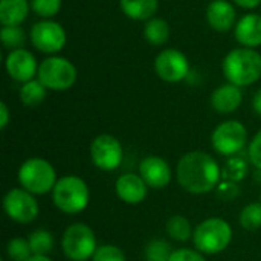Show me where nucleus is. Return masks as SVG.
I'll list each match as a JSON object with an SVG mask.
<instances>
[{
    "mask_svg": "<svg viewBox=\"0 0 261 261\" xmlns=\"http://www.w3.org/2000/svg\"><path fill=\"white\" fill-rule=\"evenodd\" d=\"M167 234L177 240V242H187L191 237V225L190 222L182 216H173L167 222Z\"/></svg>",
    "mask_w": 261,
    "mask_h": 261,
    "instance_id": "nucleus-25",
    "label": "nucleus"
},
{
    "mask_svg": "<svg viewBox=\"0 0 261 261\" xmlns=\"http://www.w3.org/2000/svg\"><path fill=\"white\" fill-rule=\"evenodd\" d=\"M171 34V28L165 18L153 17L144 24V38L153 46H164Z\"/></svg>",
    "mask_w": 261,
    "mask_h": 261,
    "instance_id": "nucleus-21",
    "label": "nucleus"
},
{
    "mask_svg": "<svg viewBox=\"0 0 261 261\" xmlns=\"http://www.w3.org/2000/svg\"><path fill=\"white\" fill-rule=\"evenodd\" d=\"M31 9L41 18H52L61 9L63 0H29Z\"/></svg>",
    "mask_w": 261,
    "mask_h": 261,
    "instance_id": "nucleus-28",
    "label": "nucleus"
},
{
    "mask_svg": "<svg viewBox=\"0 0 261 261\" xmlns=\"http://www.w3.org/2000/svg\"><path fill=\"white\" fill-rule=\"evenodd\" d=\"M3 210L6 216L17 223H31L38 216V203L34 194L24 188H12L3 197Z\"/></svg>",
    "mask_w": 261,
    "mask_h": 261,
    "instance_id": "nucleus-11",
    "label": "nucleus"
},
{
    "mask_svg": "<svg viewBox=\"0 0 261 261\" xmlns=\"http://www.w3.org/2000/svg\"><path fill=\"white\" fill-rule=\"evenodd\" d=\"M232 2L243 9H255L261 5V0H232Z\"/></svg>",
    "mask_w": 261,
    "mask_h": 261,
    "instance_id": "nucleus-35",
    "label": "nucleus"
},
{
    "mask_svg": "<svg viewBox=\"0 0 261 261\" xmlns=\"http://www.w3.org/2000/svg\"><path fill=\"white\" fill-rule=\"evenodd\" d=\"M29 38L37 50L49 55L58 54L67 43L64 28L50 18H43L34 23L29 31Z\"/></svg>",
    "mask_w": 261,
    "mask_h": 261,
    "instance_id": "nucleus-8",
    "label": "nucleus"
},
{
    "mask_svg": "<svg viewBox=\"0 0 261 261\" xmlns=\"http://www.w3.org/2000/svg\"><path fill=\"white\" fill-rule=\"evenodd\" d=\"M246 174V165L240 159H232L228 162L223 171V177L231 179V180H240Z\"/></svg>",
    "mask_w": 261,
    "mask_h": 261,
    "instance_id": "nucleus-31",
    "label": "nucleus"
},
{
    "mask_svg": "<svg viewBox=\"0 0 261 261\" xmlns=\"http://www.w3.org/2000/svg\"><path fill=\"white\" fill-rule=\"evenodd\" d=\"M232 240V229L223 219L203 220L193 234L196 248L203 254H219L228 248Z\"/></svg>",
    "mask_w": 261,
    "mask_h": 261,
    "instance_id": "nucleus-6",
    "label": "nucleus"
},
{
    "mask_svg": "<svg viewBox=\"0 0 261 261\" xmlns=\"http://www.w3.org/2000/svg\"><path fill=\"white\" fill-rule=\"evenodd\" d=\"M119 8L128 18L147 21L154 17L159 8V0H119Z\"/></svg>",
    "mask_w": 261,
    "mask_h": 261,
    "instance_id": "nucleus-20",
    "label": "nucleus"
},
{
    "mask_svg": "<svg viewBox=\"0 0 261 261\" xmlns=\"http://www.w3.org/2000/svg\"><path fill=\"white\" fill-rule=\"evenodd\" d=\"M234 35L242 47H258L261 46V15L255 12L245 14L234 28Z\"/></svg>",
    "mask_w": 261,
    "mask_h": 261,
    "instance_id": "nucleus-16",
    "label": "nucleus"
},
{
    "mask_svg": "<svg viewBox=\"0 0 261 261\" xmlns=\"http://www.w3.org/2000/svg\"><path fill=\"white\" fill-rule=\"evenodd\" d=\"M28 242H29L32 255H47L54 248V237L50 232H47L44 229L34 231L29 236Z\"/></svg>",
    "mask_w": 261,
    "mask_h": 261,
    "instance_id": "nucleus-24",
    "label": "nucleus"
},
{
    "mask_svg": "<svg viewBox=\"0 0 261 261\" xmlns=\"http://www.w3.org/2000/svg\"><path fill=\"white\" fill-rule=\"evenodd\" d=\"M246 139V127L240 121H225L219 124L211 135V144L214 150L223 156H232L239 153L245 147Z\"/></svg>",
    "mask_w": 261,
    "mask_h": 261,
    "instance_id": "nucleus-9",
    "label": "nucleus"
},
{
    "mask_svg": "<svg viewBox=\"0 0 261 261\" xmlns=\"http://www.w3.org/2000/svg\"><path fill=\"white\" fill-rule=\"evenodd\" d=\"M242 101H243L242 87L234 86L231 83L217 87L211 93V106L217 113H223V115L232 113L240 107Z\"/></svg>",
    "mask_w": 261,
    "mask_h": 261,
    "instance_id": "nucleus-18",
    "label": "nucleus"
},
{
    "mask_svg": "<svg viewBox=\"0 0 261 261\" xmlns=\"http://www.w3.org/2000/svg\"><path fill=\"white\" fill-rule=\"evenodd\" d=\"M28 261H52L47 255H32Z\"/></svg>",
    "mask_w": 261,
    "mask_h": 261,
    "instance_id": "nucleus-37",
    "label": "nucleus"
},
{
    "mask_svg": "<svg viewBox=\"0 0 261 261\" xmlns=\"http://www.w3.org/2000/svg\"><path fill=\"white\" fill-rule=\"evenodd\" d=\"M222 70L228 83L248 87L261 78V54L249 47L232 49L223 58Z\"/></svg>",
    "mask_w": 261,
    "mask_h": 261,
    "instance_id": "nucleus-2",
    "label": "nucleus"
},
{
    "mask_svg": "<svg viewBox=\"0 0 261 261\" xmlns=\"http://www.w3.org/2000/svg\"><path fill=\"white\" fill-rule=\"evenodd\" d=\"M29 11V0H0V23L2 26H20Z\"/></svg>",
    "mask_w": 261,
    "mask_h": 261,
    "instance_id": "nucleus-19",
    "label": "nucleus"
},
{
    "mask_svg": "<svg viewBox=\"0 0 261 261\" xmlns=\"http://www.w3.org/2000/svg\"><path fill=\"white\" fill-rule=\"evenodd\" d=\"M154 72L165 83H180L190 75V61L179 49H164L154 58Z\"/></svg>",
    "mask_w": 261,
    "mask_h": 261,
    "instance_id": "nucleus-10",
    "label": "nucleus"
},
{
    "mask_svg": "<svg viewBox=\"0 0 261 261\" xmlns=\"http://www.w3.org/2000/svg\"><path fill=\"white\" fill-rule=\"evenodd\" d=\"M61 248L64 255L72 261L89 260L98 249L93 231L84 223L70 225L64 231Z\"/></svg>",
    "mask_w": 261,
    "mask_h": 261,
    "instance_id": "nucleus-7",
    "label": "nucleus"
},
{
    "mask_svg": "<svg viewBox=\"0 0 261 261\" xmlns=\"http://www.w3.org/2000/svg\"><path fill=\"white\" fill-rule=\"evenodd\" d=\"M240 225L249 231L261 228V203H249L242 210Z\"/></svg>",
    "mask_w": 261,
    "mask_h": 261,
    "instance_id": "nucleus-27",
    "label": "nucleus"
},
{
    "mask_svg": "<svg viewBox=\"0 0 261 261\" xmlns=\"http://www.w3.org/2000/svg\"><path fill=\"white\" fill-rule=\"evenodd\" d=\"M89 187L78 176H64L52 190L55 206L66 214H78L89 205Z\"/></svg>",
    "mask_w": 261,
    "mask_h": 261,
    "instance_id": "nucleus-3",
    "label": "nucleus"
},
{
    "mask_svg": "<svg viewBox=\"0 0 261 261\" xmlns=\"http://www.w3.org/2000/svg\"><path fill=\"white\" fill-rule=\"evenodd\" d=\"M38 66L40 64H37L34 54L24 47L9 50L5 60V67H6L8 75L14 81H18L21 84L34 80V76L38 72Z\"/></svg>",
    "mask_w": 261,
    "mask_h": 261,
    "instance_id": "nucleus-13",
    "label": "nucleus"
},
{
    "mask_svg": "<svg viewBox=\"0 0 261 261\" xmlns=\"http://www.w3.org/2000/svg\"><path fill=\"white\" fill-rule=\"evenodd\" d=\"M177 180L180 187L191 194H205L213 191L222 174L220 167L213 156L205 151H190L177 164Z\"/></svg>",
    "mask_w": 261,
    "mask_h": 261,
    "instance_id": "nucleus-1",
    "label": "nucleus"
},
{
    "mask_svg": "<svg viewBox=\"0 0 261 261\" xmlns=\"http://www.w3.org/2000/svg\"><path fill=\"white\" fill-rule=\"evenodd\" d=\"M90 158L102 171H113L122 162V145L112 135H99L90 144Z\"/></svg>",
    "mask_w": 261,
    "mask_h": 261,
    "instance_id": "nucleus-12",
    "label": "nucleus"
},
{
    "mask_svg": "<svg viewBox=\"0 0 261 261\" xmlns=\"http://www.w3.org/2000/svg\"><path fill=\"white\" fill-rule=\"evenodd\" d=\"M9 124V109L6 102H0V128L5 130Z\"/></svg>",
    "mask_w": 261,
    "mask_h": 261,
    "instance_id": "nucleus-34",
    "label": "nucleus"
},
{
    "mask_svg": "<svg viewBox=\"0 0 261 261\" xmlns=\"http://www.w3.org/2000/svg\"><path fill=\"white\" fill-rule=\"evenodd\" d=\"M46 93H47V89L38 80H31V81L21 84L18 96H20V101L23 106L37 107L44 101Z\"/></svg>",
    "mask_w": 261,
    "mask_h": 261,
    "instance_id": "nucleus-22",
    "label": "nucleus"
},
{
    "mask_svg": "<svg viewBox=\"0 0 261 261\" xmlns=\"http://www.w3.org/2000/svg\"><path fill=\"white\" fill-rule=\"evenodd\" d=\"M147 187L148 185L144 182V179L141 176L127 173V174H122L116 180L115 190H116L118 197L122 202H125L128 205H138L145 200Z\"/></svg>",
    "mask_w": 261,
    "mask_h": 261,
    "instance_id": "nucleus-17",
    "label": "nucleus"
},
{
    "mask_svg": "<svg viewBox=\"0 0 261 261\" xmlns=\"http://www.w3.org/2000/svg\"><path fill=\"white\" fill-rule=\"evenodd\" d=\"M0 40L5 49L15 50L21 49L26 41V34L21 26H2L0 29Z\"/></svg>",
    "mask_w": 261,
    "mask_h": 261,
    "instance_id": "nucleus-23",
    "label": "nucleus"
},
{
    "mask_svg": "<svg viewBox=\"0 0 261 261\" xmlns=\"http://www.w3.org/2000/svg\"><path fill=\"white\" fill-rule=\"evenodd\" d=\"M6 252H8L9 258H12V260L15 261H28L32 257V251H31L29 242L21 239V237L11 239L8 242Z\"/></svg>",
    "mask_w": 261,
    "mask_h": 261,
    "instance_id": "nucleus-26",
    "label": "nucleus"
},
{
    "mask_svg": "<svg viewBox=\"0 0 261 261\" xmlns=\"http://www.w3.org/2000/svg\"><path fill=\"white\" fill-rule=\"evenodd\" d=\"M206 23L217 32H228L237 24V11L229 0H213L205 12Z\"/></svg>",
    "mask_w": 261,
    "mask_h": 261,
    "instance_id": "nucleus-14",
    "label": "nucleus"
},
{
    "mask_svg": "<svg viewBox=\"0 0 261 261\" xmlns=\"http://www.w3.org/2000/svg\"><path fill=\"white\" fill-rule=\"evenodd\" d=\"M92 261H125V255L118 246L104 245L95 251Z\"/></svg>",
    "mask_w": 261,
    "mask_h": 261,
    "instance_id": "nucleus-30",
    "label": "nucleus"
},
{
    "mask_svg": "<svg viewBox=\"0 0 261 261\" xmlns=\"http://www.w3.org/2000/svg\"><path fill=\"white\" fill-rule=\"evenodd\" d=\"M171 252L170 245L164 240H153L145 249L147 261H168Z\"/></svg>",
    "mask_w": 261,
    "mask_h": 261,
    "instance_id": "nucleus-29",
    "label": "nucleus"
},
{
    "mask_svg": "<svg viewBox=\"0 0 261 261\" xmlns=\"http://www.w3.org/2000/svg\"><path fill=\"white\" fill-rule=\"evenodd\" d=\"M248 154H249L251 164H254L257 168L261 170V130L254 136V139L251 141Z\"/></svg>",
    "mask_w": 261,
    "mask_h": 261,
    "instance_id": "nucleus-32",
    "label": "nucleus"
},
{
    "mask_svg": "<svg viewBox=\"0 0 261 261\" xmlns=\"http://www.w3.org/2000/svg\"><path fill=\"white\" fill-rule=\"evenodd\" d=\"M139 176L151 188H165L171 182V170L167 161L158 156L145 158L139 165Z\"/></svg>",
    "mask_w": 261,
    "mask_h": 261,
    "instance_id": "nucleus-15",
    "label": "nucleus"
},
{
    "mask_svg": "<svg viewBox=\"0 0 261 261\" xmlns=\"http://www.w3.org/2000/svg\"><path fill=\"white\" fill-rule=\"evenodd\" d=\"M252 106H254V110L261 115V89L255 93V96H254V101H252Z\"/></svg>",
    "mask_w": 261,
    "mask_h": 261,
    "instance_id": "nucleus-36",
    "label": "nucleus"
},
{
    "mask_svg": "<svg viewBox=\"0 0 261 261\" xmlns=\"http://www.w3.org/2000/svg\"><path fill=\"white\" fill-rule=\"evenodd\" d=\"M168 261H205V258L193 249H176L171 252Z\"/></svg>",
    "mask_w": 261,
    "mask_h": 261,
    "instance_id": "nucleus-33",
    "label": "nucleus"
},
{
    "mask_svg": "<svg viewBox=\"0 0 261 261\" xmlns=\"http://www.w3.org/2000/svg\"><path fill=\"white\" fill-rule=\"evenodd\" d=\"M76 76H78V72H76L75 64L70 60L64 57H58V55L44 58L40 63L38 72H37V80L46 89L55 90V92L70 89L76 83Z\"/></svg>",
    "mask_w": 261,
    "mask_h": 261,
    "instance_id": "nucleus-4",
    "label": "nucleus"
},
{
    "mask_svg": "<svg viewBox=\"0 0 261 261\" xmlns=\"http://www.w3.org/2000/svg\"><path fill=\"white\" fill-rule=\"evenodd\" d=\"M18 182L21 188L31 194H46L54 190L57 174L54 167L41 158H32L21 164L18 170Z\"/></svg>",
    "mask_w": 261,
    "mask_h": 261,
    "instance_id": "nucleus-5",
    "label": "nucleus"
}]
</instances>
